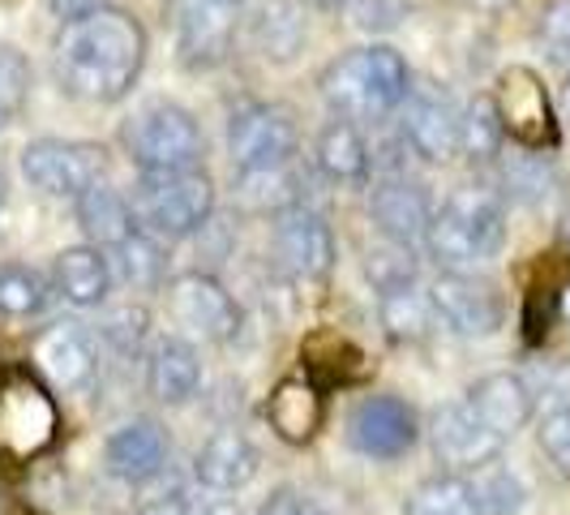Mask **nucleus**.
<instances>
[{"instance_id":"1","label":"nucleus","mask_w":570,"mask_h":515,"mask_svg":"<svg viewBox=\"0 0 570 515\" xmlns=\"http://www.w3.org/2000/svg\"><path fill=\"white\" fill-rule=\"evenodd\" d=\"M57 82L69 99L82 104H120L146 65V30L125 9H95L90 18L60 30L57 52Z\"/></svg>"},{"instance_id":"2","label":"nucleus","mask_w":570,"mask_h":515,"mask_svg":"<svg viewBox=\"0 0 570 515\" xmlns=\"http://www.w3.org/2000/svg\"><path fill=\"white\" fill-rule=\"evenodd\" d=\"M317 86L340 120H382L400 113L403 99L412 95V74L391 43H365L331 60Z\"/></svg>"},{"instance_id":"3","label":"nucleus","mask_w":570,"mask_h":515,"mask_svg":"<svg viewBox=\"0 0 570 515\" xmlns=\"http://www.w3.org/2000/svg\"><path fill=\"white\" fill-rule=\"evenodd\" d=\"M507 245V211L489 190H455L433 211L425 229V250L446 271H468L476 262L502 254Z\"/></svg>"},{"instance_id":"4","label":"nucleus","mask_w":570,"mask_h":515,"mask_svg":"<svg viewBox=\"0 0 570 515\" xmlns=\"http://www.w3.org/2000/svg\"><path fill=\"white\" fill-rule=\"evenodd\" d=\"M138 229L155 241H185L210 224L215 215V181L202 168L180 172H138L129 194Z\"/></svg>"},{"instance_id":"5","label":"nucleus","mask_w":570,"mask_h":515,"mask_svg":"<svg viewBox=\"0 0 570 515\" xmlns=\"http://www.w3.org/2000/svg\"><path fill=\"white\" fill-rule=\"evenodd\" d=\"M120 143H125V155L138 164V172L198 168L206 155L202 125L189 108H180L171 99H150L146 108H138L125 120Z\"/></svg>"},{"instance_id":"6","label":"nucleus","mask_w":570,"mask_h":515,"mask_svg":"<svg viewBox=\"0 0 570 515\" xmlns=\"http://www.w3.org/2000/svg\"><path fill=\"white\" fill-rule=\"evenodd\" d=\"M60 438V408L35 370L0 373V459L30 464L52 451Z\"/></svg>"},{"instance_id":"7","label":"nucleus","mask_w":570,"mask_h":515,"mask_svg":"<svg viewBox=\"0 0 570 515\" xmlns=\"http://www.w3.org/2000/svg\"><path fill=\"white\" fill-rule=\"evenodd\" d=\"M22 176L48 198H82L86 190L104 185L108 150L82 138H35L22 150Z\"/></svg>"},{"instance_id":"8","label":"nucleus","mask_w":570,"mask_h":515,"mask_svg":"<svg viewBox=\"0 0 570 515\" xmlns=\"http://www.w3.org/2000/svg\"><path fill=\"white\" fill-rule=\"evenodd\" d=\"M301 146L296 116L279 104H245L228 120V155L240 176L287 168Z\"/></svg>"},{"instance_id":"9","label":"nucleus","mask_w":570,"mask_h":515,"mask_svg":"<svg viewBox=\"0 0 570 515\" xmlns=\"http://www.w3.org/2000/svg\"><path fill=\"white\" fill-rule=\"evenodd\" d=\"M245 0H176V60L189 74L219 69L232 52Z\"/></svg>"},{"instance_id":"10","label":"nucleus","mask_w":570,"mask_h":515,"mask_svg":"<svg viewBox=\"0 0 570 515\" xmlns=\"http://www.w3.org/2000/svg\"><path fill=\"white\" fill-rule=\"evenodd\" d=\"M493 104H498V116L507 125V138H514L523 150H553V146L562 143V129H558V116H553V104H549V90H544L537 69H528V65L502 69L498 90H493Z\"/></svg>"},{"instance_id":"11","label":"nucleus","mask_w":570,"mask_h":515,"mask_svg":"<svg viewBox=\"0 0 570 515\" xmlns=\"http://www.w3.org/2000/svg\"><path fill=\"white\" fill-rule=\"evenodd\" d=\"M271 241H275V262L284 266L296 284H322V280H331L340 245H335L331 224L317 215L314 206L296 202L287 211H275Z\"/></svg>"},{"instance_id":"12","label":"nucleus","mask_w":570,"mask_h":515,"mask_svg":"<svg viewBox=\"0 0 570 515\" xmlns=\"http://www.w3.org/2000/svg\"><path fill=\"white\" fill-rule=\"evenodd\" d=\"M429 301L438 310V322L463 340H485L507 322V301L498 284L468 275V271H442L429 288Z\"/></svg>"},{"instance_id":"13","label":"nucleus","mask_w":570,"mask_h":515,"mask_svg":"<svg viewBox=\"0 0 570 515\" xmlns=\"http://www.w3.org/2000/svg\"><path fill=\"white\" fill-rule=\"evenodd\" d=\"M171 318L202 336L206 343H232L240 336V305L232 301V292L206 271H185L168 284Z\"/></svg>"},{"instance_id":"14","label":"nucleus","mask_w":570,"mask_h":515,"mask_svg":"<svg viewBox=\"0 0 570 515\" xmlns=\"http://www.w3.org/2000/svg\"><path fill=\"white\" fill-rule=\"evenodd\" d=\"M347 438H352V447L361 456L400 459L416 447L421 421H416V408L407 400H400V396H365V400L352 408Z\"/></svg>"},{"instance_id":"15","label":"nucleus","mask_w":570,"mask_h":515,"mask_svg":"<svg viewBox=\"0 0 570 515\" xmlns=\"http://www.w3.org/2000/svg\"><path fill=\"white\" fill-rule=\"evenodd\" d=\"M459 120L463 113L442 86H412V95L403 99V143L425 164H451L459 155Z\"/></svg>"},{"instance_id":"16","label":"nucleus","mask_w":570,"mask_h":515,"mask_svg":"<svg viewBox=\"0 0 570 515\" xmlns=\"http://www.w3.org/2000/svg\"><path fill=\"white\" fill-rule=\"evenodd\" d=\"M429 438H433V456L442 459L446 468H455V473H468V468L481 473L489 464H498L502 447H507V438H498V434L468 408V400L442 404V408L433 412Z\"/></svg>"},{"instance_id":"17","label":"nucleus","mask_w":570,"mask_h":515,"mask_svg":"<svg viewBox=\"0 0 570 515\" xmlns=\"http://www.w3.org/2000/svg\"><path fill=\"white\" fill-rule=\"evenodd\" d=\"M168 429L159 426L155 417H134L125 426H116L104 443V464L116 482H129V486H142L150 477L164 473L168 464Z\"/></svg>"},{"instance_id":"18","label":"nucleus","mask_w":570,"mask_h":515,"mask_svg":"<svg viewBox=\"0 0 570 515\" xmlns=\"http://www.w3.org/2000/svg\"><path fill=\"white\" fill-rule=\"evenodd\" d=\"M370 215L386 241L416 245V241H425V229H429V220H433V206H429L425 185L403 181V176H391V181L373 185Z\"/></svg>"},{"instance_id":"19","label":"nucleus","mask_w":570,"mask_h":515,"mask_svg":"<svg viewBox=\"0 0 570 515\" xmlns=\"http://www.w3.org/2000/svg\"><path fill=\"white\" fill-rule=\"evenodd\" d=\"M301 366H305V378L317 382L322 391L326 387H356L370 378V357L365 348L343 336L335 327H317L314 336H305L301 343Z\"/></svg>"},{"instance_id":"20","label":"nucleus","mask_w":570,"mask_h":515,"mask_svg":"<svg viewBox=\"0 0 570 515\" xmlns=\"http://www.w3.org/2000/svg\"><path fill=\"white\" fill-rule=\"evenodd\" d=\"M30 357H35V373L52 378L65 391H78V387H86V382L95 378V343H90V336H86L82 327H73V322L48 327V331L35 340Z\"/></svg>"},{"instance_id":"21","label":"nucleus","mask_w":570,"mask_h":515,"mask_svg":"<svg viewBox=\"0 0 570 515\" xmlns=\"http://www.w3.org/2000/svg\"><path fill=\"white\" fill-rule=\"evenodd\" d=\"M266 421L287 447H305L326 421V391L309 378H284L266 400Z\"/></svg>"},{"instance_id":"22","label":"nucleus","mask_w":570,"mask_h":515,"mask_svg":"<svg viewBox=\"0 0 570 515\" xmlns=\"http://www.w3.org/2000/svg\"><path fill=\"white\" fill-rule=\"evenodd\" d=\"M257 447L240 429H215L194 456V477L215 494H236L254 482Z\"/></svg>"},{"instance_id":"23","label":"nucleus","mask_w":570,"mask_h":515,"mask_svg":"<svg viewBox=\"0 0 570 515\" xmlns=\"http://www.w3.org/2000/svg\"><path fill=\"white\" fill-rule=\"evenodd\" d=\"M468 408L485 421L498 438H511L532 421V387L519 373H485L468 387Z\"/></svg>"},{"instance_id":"24","label":"nucleus","mask_w":570,"mask_h":515,"mask_svg":"<svg viewBox=\"0 0 570 515\" xmlns=\"http://www.w3.org/2000/svg\"><path fill=\"white\" fill-rule=\"evenodd\" d=\"M146 387L159 404H189L202 387L198 348L185 336H164L155 340L146 357Z\"/></svg>"},{"instance_id":"25","label":"nucleus","mask_w":570,"mask_h":515,"mask_svg":"<svg viewBox=\"0 0 570 515\" xmlns=\"http://www.w3.org/2000/svg\"><path fill=\"white\" fill-rule=\"evenodd\" d=\"M52 280H57V292L69 305L99 310L108 301V292H112V262L95 245H69V250L57 254Z\"/></svg>"},{"instance_id":"26","label":"nucleus","mask_w":570,"mask_h":515,"mask_svg":"<svg viewBox=\"0 0 570 515\" xmlns=\"http://www.w3.org/2000/svg\"><path fill=\"white\" fill-rule=\"evenodd\" d=\"M309 22L301 0H262L254 13V48L271 65H292L305 52Z\"/></svg>"},{"instance_id":"27","label":"nucleus","mask_w":570,"mask_h":515,"mask_svg":"<svg viewBox=\"0 0 570 515\" xmlns=\"http://www.w3.org/2000/svg\"><path fill=\"white\" fill-rule=\"evenodd\" d=\"M78 224L95 250H116L138 232V215L129 206V194H120L104 181L78 198Z\"/></svg>"},{"instance_id":"28","label":"nucleus","mask_w":570,"mask_h":515,"mask_svg":"<svg viewBox=\"0 0 570 515\" xmlns=\"http://www.w3.org/2000/svg\"><path fill=\"white\" fill-rule=\"evenodd\" d=\"M314 164L335 185H365L370 181V146L352 120H326L314 143Z\"/></svg>"},{"instance_id":"29","label":"nucleus","mask_w":570,"mask_h":515,"mask_svg":"<svg viewBox=\"0 0 570 515\" xmlns=\"http://www.w3.org/2000/svg\"><path fill=\"white\" fill-rule=\"evenodd\" d=\"M377 314H382V327L395 343H425L433 336V327H442L429 292H416V288L377 297Z\"/></svg>"},{"instance_id":"30","label":"nucleus","mask_w":570,"mask_h":515,"mask_svg":"<svg viewBox=\"0 0 570 515\" xmlns=\"http://www.w3.org/2000/svg\"><path fill=\"white\" fill-rule=\"evenodd\" d=\"M407 515H485L476 486L459 473H438L425 477L407 498Z\"/></svg>"},{"instance_id":"31","label":"nucleus","mask_w":570,"mask_h":515,"mask_svg":"<svg viewBox=\"0 0 570 515\" xmlns=\"http://www.w3.org/2000/svg\"><path fill=\"white\" fill-rule=\"evenodd\" d=\"M502 143H507V125L498 116L493 95H476L463 108V120H459V150L476 164H493L502 155Z\"/></svg>"},{"instance_id":"32","label":"nucleus","mask_w":570,"mask_h":515,"mask_svg":"<svg viewBox=\"0 0 570 515\" xmlns=\"http://www.w3.org/2000/svg\"><path fill=\"white\" fill-rule=\"evenodd\" d=\"M120 262V280L129 288H159L164 284V271H168V258H164V241H155L150 232H134L125 245L112 250Z\"/></svg>"},{"instance_id":"33","label":"nucleus","mask_w":570,"mask_h":515,"mask_svg":"<svg viewBox=\"0 0 570 515\" xmlns=\"http://www.w3.org/2000/svg\"><path fill=\"white\" fill-rule=\"evenodd\" d=\"M48 305V280L27 262H4L0 266V314L30 318Z\"/></svg>"},{"instance_id":"34","label":"nucleus","mask_w":570,"mask_h":515,"mask_svg":"<svg viewBox=\"0 0 570 515\" xmlns=\"http://www.w3.org/2000/svg\"><path fill=\"white\" fill-rule=\"evenodd\" d=\"M365 275H370V284L377 288V297L412 288L416 284V254H412V245L382 236L370 254H365Z\"/></svg>"},{"instance_id":"35","label":"nucleus","mask_w":570,"mask_h":515,"mask_svg":"<svg viewBox=\"0 0 570 515\" xmlns=\"http://www.w3.org/2000/svg\"><path fill=\"white\" fill-rule=\"evenodd\" d=\"M30 86H35V69L27 52L18 43H0V125L13 113H22Z\"/></svg>"},{"instance_id":"36","label":"nucleus","mask_w":570,"mask_h":515,"mask_svg":"<svg viewBox=\"0 0 570 515\" xmlns=\"http://www.w3.org/2000/svg\"><path fill=\"white\" fill-rule=\"evenodd\" d=\"M481 473H485V477L472 482V486H476V498H481V512L485 515H519L523 512L528 489H523V482L514 477L511 468L489 464V468H481Z\"/></svg>"},{"instance_id":"37","label":"nucleus","mask_w":570,"mask_h":515,"mask_svg":"<svg viewBox=\"0 0 570 515\" xmlns=\"http://www.w3.org/2000/svg\"><path fill=\"white\" fill-rule=\"evenodd\" d=\"M146 331H150V314H146L142 305H116V310H108V318L99 322V336L112 343L116 352H125V357H134V352L142 348Z\"/></svg>"},{"instance_id":"38","label":"nucleus","mask_w":570,"mask_h":515,"mask_svg":"<svg viewBox=\"0 0 570 515\" xmlns=\"http://www.w3.org/2000/svg\"><path fill=\"white\" fill-rule=\"evenodd\" d=\"M537 438H541L544 456L553 459V468H558L562 477H570V404L553 408V412H544Z\"/></svg>"},{"instance_id":"39","label":"nucleus","mask_w":570,"mask_h":515,"mask_svg":"<svg viewBox=\"0 0 570 515\" xmlns=\"http://www.w3.org/2000/svg\"><path fill=\"white\" fill-rule=\"evenodd\" d=\"M541 39L553 60H570V0H549L541 22Z\"/></svg>"},{"instance_id":"40","label":"nucleus","mask_w":570,"mask_h":515,"mask_svg":"<svg viewBox=\"0 0 570 515\" xmlns=\"http://www.w3.org/2000/svg\"><path fill=\"white\" fill-rule=\"evenodd\" d=\"M257 515H326V512L317 507L309 494H301V489H292V486H279L262 498Z\"/></svg>"},{"instance_id":"41","label":"nucleus","mask_w":570,"mask_h":515,"mask_svg":"<svg viewBox=\"0 0 570 515\" xmlns=\"http://www.w3.org/2000/svg\"><path fill=\"white\" fill-rule=\"evenodd\" d=\"M48 9L57 13L65 27H73V22L90 18L95 9H104V0H48Z\"/></svg>"},{"instance_id":"42","label":"nucleus","mask_w":570,"mask_h":515,"mask_svg":"<svg viewBox=\"0 0 570 515\" xmlns=\"http://www.w3.org/2000/svg\"><path fill=\"white\" fill-rule=\"evenodd\" d=\"M138 515H189V507H185L180 498H155V503H146Z\"/></svg>"},{"instance_id":"43","label":"nucleus","mask_w":570,"mask_h":515,"mask_svg":"<svg viewBox=\"0 0 570 515\" xmlns=\"http://www.w3.org/2000/svg\"><path fill=\"white\" fill-rule=\"evenodd\" d=\"M558 318H570V280L558 288Z\"/></svg>"},{"instance_id":"44","label":"nucleus","mask_w":570,"mask_h":515,"mask_svg":"<svg viewBox=\"0 0 570 515\" xmlns=\"http://www.w3.org/2000/svg\"><path fill=\"white\" fill-rule=\"evenodd\" d=\"M202 515H245V512H240L236 503H215V507H206Z\"/></svg>"},{"instance_id":"45","label":"nucleus","mask_w":570,"mask_h":515,"mask_svg":"<svg viewBox=\"0 0 570 515\" xmlns=\"http://www.w3.org/2000/svg\"><path fill=\"white\" fill-rule=\"evenodd\" d=\"M4 202H9V176L0 168V211H4Z\"/></svg>"},{"instance_id":"46","label":"nucleus","mask_w":570,"mask_h":515,"mask_svg":"<svg viewBox=\"0 0 570 515\" xmlns=\"http://www.w3.org/2000/svg\"><path fill=\"white\" fill-rule=\"evenodd\" d=\"M562 116L570 120V78H567V86H562Z\"/></svg>"},{"instance_id":"47","label":"nucleus","mask_w":570,"mask_h":515,"mask_svg":"<svg viewBox=\"0 0 570 515\" xmlns=\"http://www.w3.org/2000/svg\"><path fill=\"white\" fill-rule=\"evenodd\" d=\"M317 4H326V9H340L343 0H317Z\"/></svg>"},{"instance_id":"48","label":"nucleus","mask_w":570,"mask_h":515,"mask_svg":"<svg viewBox=\"0 0 570 515\" xmlns=\"http://www.w3.org/2000/svg\"><path fill=\"white\" fill-rule=\"evenodd\" d=\"M476 4H498V0H476Z\"/></svg>"}]
</instances>
